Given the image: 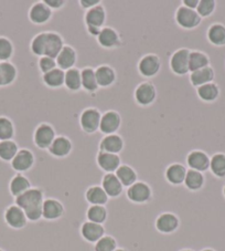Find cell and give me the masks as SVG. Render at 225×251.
I'll return each mask as SVG.
<instances>
[{"instance_id": "7dc6e473", "label": "cell", "mask_w": 225, "mask_h": 251, "mask_svg": "<svg viewBox=\"0 0 225 251\" xmlns=\"http://www.w3.org/2000/svg\"><path fill=\"white\" fill-rule=\"evenodd\" d=\"M38 68H39V71H40L42 75H45V73L52 71L53 69L58 68V64H56L55 59L46 57V55H43V57L39 58L38 60Z\"/></svg>"}, {"instance_id": "74e56055", "label": "cell", "mask_w": 225, "mask_h": 251, "mask_svg": "<svg viewBox=\"0 0 225 251\" xmlns=\"http://www.w3.org/2000/svg\"><path fill=\"white\" fill-rule=\"evenodd\" d=\"M64 86L70 92H79L82 90V76L81 70L79 68H73L66 71V77H64Z\"/></svg>"}, {"instance_id": "60d3db41", "label": "cell", "mask_w": 225, "mask_h": 251, "mask_svg": "<svg viewBox=\"0 0 225 251\" xmlns=\"http://www.w3.org/2000/svg\"><path fill=\"white\" fill-rule=\"evenodd\" d=\"M216 178H225V153H215L210 159V170Z\"/></svg>"}, {"instance_id": "db71d44e", "label": "cell", "mask_w": 225, "mask_h": 251, "mask_svg": "<svg viewBox=\"0 0 225 251\" xmlns=\"http://www.w3.org/2000/svg\"><path fill=\"white\" fill-rule=\"evenodd\" d=\"M180 251H194V250H192V249H182V250H180Z\"/></svg>"}, {"instance_id": "4dcf8cb0", "label": "cell", "mask_w": 225, "mask_h": 251, "mask_svg": "<svg viewBox=\"0 0 225 251\" xmlns=\"http://www.w3.org/2000/svg\"><path fill=\"white\" fill-rule=\"evenodd\" d=\"M197 94L198 98L200 99L202 102L214 103L215 101H218L220 98L221 90L218 84L214 83V82H211V83H207L197 88Z\"/></svg>"}, {"instance_id": "d4e9b609", "label": "cell", "mask_w": 225, "mask_h": 251, "mask_svg": "<svg viewBox=\"0 0 225 251\" xmlns=\"http://www.w3.org/2000/svg\"><path fill=\"white\" fill-rule=\"evenodd\" d=\"M66 46L63 37L56 31H46V43H45V54L46 57L56 59L59 53L61 52L63 47Z\"/></svg>"}, {"instance_id": "277c9868", "label": "cell", "mask_w": 225, "mask_h": 251, "mask_svg": "<svg viewBox=\"0 0 225 251\" xmlns=\"http://www.w3.org/2000/svg\"><path fill=\"white\" fill-rule=\"evenodd\" d=\"M158 97L157 89L150 81H144L136 86L134 91V99L138 105L147 107L153 105Z\"/></svg>"}, {"instance_id": "cb8c5ba5", "label": "cell", "mask_w": 225, "mask_h": 251, "mask_svg": "<svg viewBox=\"0 0 225 251\" xmlns=\"http://www.w3.org/2000/svg\"><path fill=\"white\" fill-rule=\"evenodd\" d=\"M188 168L181 163H172L164 171V178L169 184L180 186L184 183Z\"/></svg>"}, {"instance_id": "30bf717a", "label": "cell", "mask_w": 225, "mask_h": 251, "mask_svg": "<svg viewBox=\"0 0 225 251\" xmlns=\"http://www.w3.org/2000/svg\"><path fill=\"white\" fill-rule=\"evenodd\" d=\"M123 119L117 111L108 110L102 114L101 124H99V132L104 136L112 135V134H117V132L122 127Z\"/></svg>"}, {"instance_id": "9a60e30c", "label": "cell", "mask_w": 225, "mask_h": 251, "mask_svg": "<svg viewBox=\"0 0 225 251\" xmlns=\"http://www.w3.org/2000/svg\"><path fill=\"white\" fill-rule=\"evenodd\" d=\"M155 227L160 233L171 235V233L176 232L179 229L180 219L174 213H162L156 219Z\"/></svg>"}, {"instance_id": "c3c4849f", "label": "cell", "mask_w": 225, "mask_h": 251, "mask_svg": "<svg viewBox=\"0 0 225 251\" xmlns=\"http://www.w3.org/2000/svg\"><path fill=\"white\" fill-rule=\"evenodd\" d=\"M45 2V5L50 8L52 11L60 10L67 5L66 0H43Z\"/></svg>"}, {"instance_id": "ba28073f", "label": "cell", "mask_w": 225, "mask_h": 251, "mask_svg": "<svg viewBox=\"0 0 225 251\" xmlns=\"http://www.w3.org/2000/svg\"><path fill=\"white\" fill-rule=\"evenodd\" d=\"M190 49L188 48H180L176 50L171 54L170 60H169V67H170L171 72L175 75L183 76L187 75L189 71V57H190Z\"/></svg>"}, {"instance_id": "44dd1931", "label": "cell", "mask_w": 225, "mask_h": 251, "mask_svg": "<svg viewBox=\"0 0 225 251\" xmlns=\"http://www.w3.org/2000/svg\"><path fill=\"white\" fill-rule=\"evenodd\" d=\"M80 232L85 241L95 245L102 237L105 236V228L103 225L95 224L88 220V222L82 224Z\"/></svg>"}, {"instance_id": "5b68a950", "label": "cell", "mask_w": 225, "mask_h": 251, "mask_svg": "<svg viewBox=\"0 0 225 251\" xmlns=\"http://www.w3.org/2000/svg\"><path fill=\"white\" fill-rule=\"evenodd\" d=\"M56 136L58 135H56L54 127L50 123L42 122L34 129L32 141L39 150L47 151Z\"/></svg>"}, {"instance_id": "681fc988", "label": "cell", "mask_w": 225, "mask_h": 251, "mask_svg": "<svg viewBox=\"0 0 225 251\" xmlns=\"http://www.w3.org/2000/svg\"><path fill=\"white\" fill-rule=\"evenodd\" d=\"M79 5L82 9L88 11L90 9H92V8H94V7L102 5V1L101 0H80Z\"/></svg>"}, {"instance_id": "484cf974", "label": "cell", "mask_w": 225, "mask_h": 251, "mask_svg": "<svg viewBox=\"0 0 225 251\" xmlns=\"http://www.w3.org/2000/svg\"><path fill=\"white\" fill-rule=\"evenodd\" d=\"M102 187L110 198H118L124 192V186L120 183L115 173L105 174L102 178Z\"/></svg>"}, {"instance_id": "e575fe53", "label": "cell", "mask_w": 225, "mask_h": 251, "mask_svg": "<svg viewBox=\"0 0 225 251\" xmlns=\"http://www.w3.org/2000/svg\"><path fill=\"white\" fill-rule=\"evenodd\" d=\"M115 175L117 176L120 183L124 186V187H131L138 181V174L135 171V168L132 167L131 165H127V164H122L119 168L116 171Z\"/></svg>"}, {"instance_id": "603a6c76", "label": "cell", "mask_w": 225, "mask_h": 251, "mask_svg": "<svg viewBox=\"0 0 225 251\" xmlns=\"http://www.w3.org/2000/svg\"><path fill=\"white\" fill-rule=\"evenodd\" d=\"M95 76H96L97 84L99 88H111L115 84L117 80V73L115 69L108 66V64H102L95 69Z\"/></svg>"}, {"instance_id": "bcb514c9", "label": "cell", "mask_w": 225, "mask_h": 251, "mask_svg": "<svg viewBox=\"0 0 225 251\" xmlns=\"http://www.w3.org/2000/svg\"><path fill=\"white\" fill-rule=\"evenodd\" d=\"M117 248V240L108 235L102 237L94 246L95 251H115Z\"/></svg>"}, {"instance_id": "8fae6325", "label": "cell", "mask_w": 225, "mask_h": 251, "mask_svg": "<svg viewBox=\"0 0 225 251\" xmlns=\"http://www.w3.org/2000/svg\"><path fill=\"white\" fill-rule=\"evenodd\" d=\"M34 164H36V156L32 151L29 149H20L15 158L10 162V166L16 173L23 174L31 170Z\"/></svg>"}, {"instance_id": "9f6ffc18", "label": "cell", "mask_w": 225, "mask_h": 251, "mask_svg": "<svg viewBox=\"0 0 225 251\" xmlns=\"http://www.w3.org/2000/svg\"><path fill=\"white\" fill-rule=\"evenodd\" d=\"M0 251H5V250H3V249H1V248H0Z\"/></svg>"}, {"instance_id": "7bdbcfd3", "label": "cell", "mask_w": 225, "mask_h": 251, "mask_svg": "<svg viewBox=\"0 0 225 251\" xmlns=\"http://www.w3.org/2000/svg\"><path fill=\"white\" fill-rule=\"evenodd\" d=\"M45 43H46V31L39 32L32 38L30 42V50L36 57L41 58L45 54Z\"/></svg>"}, {"instance_id": "7402d4cb", "label": "cell", "mask_w": 225, "mask_h": 251, "mask_svg": "<svg viewBox=\"0 0 225 251\" xmlns=\"http://www.w3.org/2000/svg\"><path fill=\"white\" fill-rule=\"evenodd\" d=\"M77 58H79V55H77L74 48L70 45H66L55 60L59 69H61L63 71H68L70 69L75 68L77 63Z\"/></svg>"}, {"instance_id": "11a10c76", "label": "cell", "mask_w": 225, "mask_h": 251, "mask_svg": "<svg viewBox=\"0 0 225 251\" xmlns=\"http://www.w3.org/2000/svg\"><path fill=\"white\" fill-rule=\"evenodd\" d=\"M223 196L225 197V185H224V187H223Z\"/></svg>"}, {"instance_id": "9c48e42d", "label": "cell", "mask_w": 225, "mask_h": 251, "mask_svg": "<svg viewBox=\"0 0 225 251\" xmlns=\"http://www.w3.org/2000/svg\"><path fill=\"white\" fill-rule=\"evenodd\" d=\"M126 196L128 201H131L134 204H147L153 198V189L146 181L138 180L131 187L127 188Z\"/></svg>"}, {"instance_id": "7a4b0ae2", "label": "cell", "mask_w": 225, "mask_h": 251, "mask_svg": "<svg viewBox=\"0 0 225 251\" xmlns=\"http://www.w3.org/2000/svg\"><path fill=\"white\" fill-rule=\"evenodd\" d=\"M106 20L107 12L103 5L96 6L92 8V9L85 11L84 24L86 31H88L90 36L97 38L101 30L105 27Z\"/></svg>"}, {"instance_id": "2e32d148", "label": "cell", "mask_w": 225, "mask_h": 251, "mask_svg": "<svg viewBox=\"0 0 225 251\" xmlns=\"http://www.w3.org/2000/svg\"><path fill=\"white\" fill-rule=\"evenodd\" d=\"M211 157L202 150H193L187 155L185 162L189 170H193L200 173H205L210 170Z\"/></svg>"}, {"instance_id": "52a82bcc", "label": "cell", "mask_w": 225, "mask_h": 251, "mask_svg": "<svg viewBox=\"0 0 225 251\" xmlns=\"http://www.w3.org/2000/svg\"><path fill=\"white\" fill-rule=\"evenodd\" d=\"M102 113L97 107H86L80 115V126L84 133L92 135L99 131Z\"/></svg>"}, {"instance_id": "816d5d0a", "label": "cell", "mask_w": 225, "mask_h": 251, "mask_svg": "<svg viewBox=\"0 0 225 251\" xmlns=\"http://www.w3.org/2000/svg\"><path fill=\"white\" fill-rule=\"evenodd\" d=\"M201 251H215V250L212 249V248H205V249H203V250H201Z\"/></svg>"}, {"instance_id": "4316f807", "label": "cell", "mask_w": 225, "mask_h": 251, "mask_svg": "<svg viewBox=\"0 0 225 251\" xmlns=\"http://www.w3.org/2000/svg\"><path fill=\"white\" fill-rule=\"evenodd\" d=\"M215 79V71L214 69L211 66L203 68L201 70L191 72L189 75L190 83L194 88H199V86H202L207 83H211Z\"/></svg>"}, {"instance_id": "3957f363", "label": "cell", "mask_w": 225, "mask_h": 251, "mask_svg": "<svg viewBox=\"0 0 225 251\" xmlns=\"http://www.w3.org/2000/svg\"><path fill=\"white\" fill-rule=\"evenodd\" d=\"M162 62L158 54L148 53L141 57L137 64V70L140 76L145 79H153L159 75L161 70Z\"/></svg>"}, {"instance_id": "b9f144b4", "label": "cell", "mask_w": 225, "mask_h": 251, "mask_svg": "<svg viewBox=\"0 0 225 251\" xmlns=\"http://www.w3.org/2000/svg\"><path fill=\"white\" fill-rule=\"evenodd\" d=\"M16 135V126L12 120L8 116L0 115V141L14 140Z\"/></svg>"}, {"instance_id": "e0dca14e", "label": "cell", "mask_w": 225, "mask_h": 251, "mask_svg": "<svg viewBox=\"0 0 225 251\" xmlns=\"http://www.w3.org/2000/svg\"><path fill=\"white\" fill-rule=\"evenodd\" d=\"M66 209L63 204L55 198H45L42 204V218L47 222H54L63 217Z\"/></svg>"}, {"instance_id": "4fadbf2b", "label": "cell", "mask_w": 225, "mask_h": 251, "mask_svg": "<svg viewBox=\"0 0 225 251\" xmlns=\"http://www.w3.org/2000/svg\"><path fill=\"white\" fill-rule=\"evenodd\" d=\"M53 17V11L43 1H37L30 7L28 11V18L30 23L36 25H46Z\"/></svg>"}, {"instance_id": "7c38bea8", "label": "cell", "mask_w": 225, "mask_h": 251, "mask_svg": "<svg viewBox=\"0 0 225 251\" xmlns=\"http://www.w3.org/2000/svg\"><path fill=\"white\" fill-rule=\"evenodd\" d=\"M3 219H5V223L8 227L16 229V230L24 228L28 224L24 210L16 204L7 207L5 213H3Z\"/></svg>"}, {"instance_id": "ee69618b", "label": "cell", "mask_w": 225, "mask_h": 251, "mask_svg": "<svg viewBox=\"0 0 225 251\" xmlns=\"http://www.w3.org/2000/svg\"><path fill=\"white\" fill-rule=\"evenodd\" d=\"M15 54V46L9 38L0 36V62L10 61Z\"/></svg>"}, {"instance_id": "f1b7e54d", "label": "cell", "mask_w": 225, "mask_h": 251, "mask_svg": "<svg viewBox=\"0 0 225 251\" xmlns=\"http://www.w3.org/2000/svg\"><path fill=\"white\" fill-rule=\"evenodd\" d=\"M18 77V69L11 61L0 62V88L10 86Z\"/></svg>"}, {"instance_id": "f5cc1de1", "label": "cell", "mask_w": 225, "mask_h": 251, "mask_svg": "<svg viewBox=\"0 0 225 251\" xmlns=\"http://www.w3.org/2000/svg\"><path fill=\"white\" fill-rule=\"evenodd\" d=\"M115 251H127L126 249H124V248H117V249H116Z\"/></svg>"}, {"instance_id": "d6986e66", "label": "cell", "mask_w": 225, "mask_h": 251, "mask_svg": "<svg viewBox=\"0 0 225 251\" xmlns=\"http://www.w3.org/2000/svg\"><path fill=\"white\" fill-rule=\"evenodd\" d=\"M73 143L68 136L59 135L52 143L47 152L55 158H66L72 153Z\"/></svg>"}, {"instance_id": "f35d334b", "label": "cell", "mask_w": 225, "mask_h": 251, "mask_svg": "<svg viewBox=\"0 0 225 251\" xmlns=\"http://www.w3.org/2000/svg\"><path fill=\"white\" fill-rule=\"evenodd\" d=\"M19 145L15 140L0 141V159L2 162H11L19 152Z\"/></svg>"}, {"instance_id": "8992f818", "label": "cell", "mask_w": 225, "mask_h": 251, "mask_svg": "<svg viewBox=\"0 0 225 251\" xmlns=\"http://www.w3.org/2000/svg\"><path fill=\"white\" fill-rule=\"evenodd\" d=\"M175 21L183 30H193L201 25L202 18L199 16L197 10L189 9L181 5L176 10Z\"/></svg>"}, {"instance_id": "5bb4252c", "label": "cell", "mask_w": 225, "mask_h": 251, "mask_svg": "<svg viewBox=\"0 0 225 251\" xmlns=\"http://www.w3.org/2000/svg\"><path fill=\"white\" fill-rule=\"evenodd\" d=\"M96 40L98 45L106 50H115L123 46V39L119 32L112 27H104Z\"/></svg>"}, {"instance_id": "83f0119b", "label": "cell", "mask_w": 225, "mask_h": 251, "mask_svg": "<svg viewBox=\"0 0 225 251\" xmlns=\"http://www.w3.org/2000/svg\"><path fill=\"white\" fill-rule=\"evenodd\" d=\"M30 188H31V181H30L28 177L23 174L17 173V174L10 179L9 192L12 197H19L20 195H22Z\"/></svg>"}, {"instance_id": "1f68e13d", "label": "cell", "mask_w": 225, "mask_h": 251, "mask_svg": "<svg viewBox=\"0 0 225 251\" xmlns=\"http://www.w3.org/2000/svg\"><path fill=\"white\" fill-rule=\"evenodd\" d=\"M206 39L212 46H225V25L221 23L212 24L206 31Z\"/></svg>"}, {"instance_id": "ac0fdd59", "label": "cell", "mask_w": 225, "mask_h": 251, "mask_svg": "<svg viewBox=\"0 0 225 251\" xmlns=\"http://www.w3.org/2000/svg\"><path fill=\"white\" fill-rule=\"evenodd\" d=\"M96 164L105 174H112V173H116L119 166L122 165V158L117 154L98 151L96 154Z\"/></svg>"}, {"instance_id": "836d02e7", "label": "cell", "mask_w": 225, "mask_h": 251, "mask_svg": "<svg viewBox=\"0 0 225 251\" xmlns=\"http://www.w3.org/2000/svg\"><path fill=\"white\" fill-rule=\"evenodd\" d=\"M211 63L210 57L205 52L200 50L190 51L189 57V71L190 73L201 70L203 68L209 67Z\"/></svg>"}, {"instance_id": "d6a6232c", "label": "cell", "mask_w": 225, "mask_h": 251, "mask_svg": "<svg viewBox=\"0 0 225 251\" xmlns=\"http://www.w3.org/2000/svg\"><path fill=\"white\" fill-rule=\"evenodd\" d=\"M64 77H66V71L56 68L45 75H42V82L46 88L55 90L64 86Z\"/></svg>"}, {"instance_id": "8d00e7d4", "label": "cell", "mask_w": 225, "mask_h": 251, "mask_svg": "<svg viewBox=\"0 0 225 251\" xmlns=\"http://www.w3.org/2000/svg\"><path fill=\"white\" fill-rule=\"evenodd\" d=\"M205 184V176L203 173L188 170L183 185L190 192H199Z\"/></svg>"}, {"instance_id": "f6af8a7d", "label": "cell", "mask_w": 225, "mask_h": 251, "mask_svg": "<svg viewBox=\"0 0 225 251\" xmlns=\"http://www.w3.org/2000/svg\"><path fill=\"white\" fill-rule=\"evenodd\" d=\"M216 3L215 0H200L197 8V12L202 19L209 18L214 14L216 10Z\"/></svg>"}, {"instance_id": "d590c367", "label": "cell", "mask_w": 225, "mask_h": 251, "mask_svg": "<svg viewBox=\"0 0 225 251\" xmlns=\"http://www.w3.org/2000/svg\"><path fill=\"white\" fill-rule=\"evenodd\" d=\"M82 76V89L88 93L97 92L99 86L97 84L96 76H95V69L92 67H85L81 70Z\"/></svg>"}, {"instance_id": "ab89813d", "label": "cell", "mask_w": 225, "mask_h": 251, "mask_svg": "<svg viewBox=\"0 0 225 251\" xmlns=\"http://www.w3.org/2000/svg\"><path fill=\"white\" fill-rule=\"evenodd\" d=\"M107 217L108 211L105 206L90 205L88 210H86V218L89 222L103 225L107 220Z\"/></svg>"}, {"instance_id": "f907efd6", "label": "cell", "mask_w": 225, "mask_h": 251, "mask_svg": "<svg viewBox=\"0 0 225 251\" xmlns=\"http://www.w3.org/2000/svg\"><path fill=\"white\" fill-rule=\"evenodd\" d=\"M199 1H200V0H183L182 6L189 8V9L197 10L198 5H199Z\"/></svg>"}, {"instance_id": "ffe728a7", "label": "cell", "mask_w": 225, "mask_h": 251, "mask_svg": "<svg viewBox=\"0 0 225 251\" xmlns=\"http://www.w3.org/2000/svg\"><path fill=\"white\" fill-rule=\"evenodd\" d=\"M125 147V142L123 136L119 134H112V135L104 136L98 144V151L105 153L117 154L123 152Z\"/></svg>"}, {"instance_id": "f546056e", "label": "cell", "mask_w": 225, "mask_h": 251, "mask_svg": "<svg viewBox=\"0 0 225 251\" xmlns=\"http://www.w3.org/2000/svg\"><path fill=\"white\" fill-rule=\"evenodd\" d=\"M85 199L90 205L105 206L108 202L110 197L107 196V194L105 193V190L103 189L102 186L94 185L86 189Z\"/></svg>"}, {"instance_id": "6da1fadb", "label": "cell", "mask_w": 225, "mask_h": 251, "mask_svg": "<svg viewBox=\"0 0 225 251\" xmlns=\"http://www.w3.org/2000/svg\"><path fill=\"white\" fill-rule=\"evenodd\" d=\"M45 199V193L41 188L31 187L15 198V204L24 210L28 222L37 223L42 219V204Z\"/></svg>"}]
</instances>
